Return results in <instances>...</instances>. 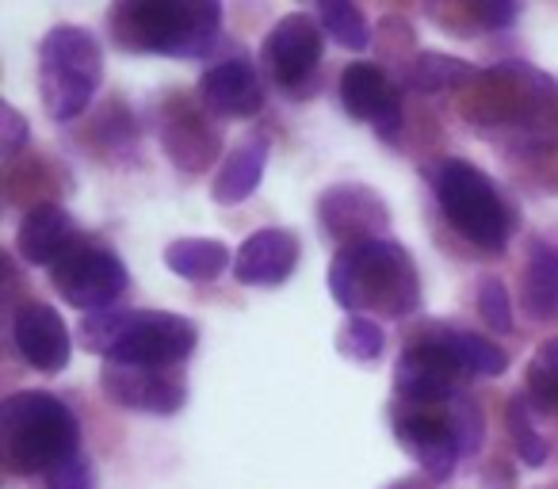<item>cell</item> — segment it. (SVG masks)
Listing matches in <instances>:
<instances>
[{
  "instance_id": "obj_1",
  "label": "cell",
  "mask_w": 558,
  "mask_h": 489,
  "mask_svg": "<svg viewBox=\"0 0 558 489\" xmlns=\"http://www.w3.org/2000/svg\"><path fill=\"white\" fill-rule=\"evenodd\" d=\"M329 295L349 314L405 318L421 306V280L410 253L390 237L337 249L329 265Z\"/></svg>"
},
{
  "instance_id": "obj_2",
  "label": "cell",
  "mask_w": 558,
  "mask_h": 489,
  "mask_svg": "<svg viewBox=\"0 0 558 489\" xmlns=\"http://www.w3.org/2000/svg\"><path fill=\"white\" fill-rule=\"evenodd\" d=\"M218 0H123L108 12L116 47L134 54L203 58L218 39Z\"/></svg>"
},
{
  "instance_id": "obj_3",
  "label": "cell",
  "mask_w": 558,
  "mask_h": 489,
  "mask_svg": "<svg viewBox=\"0 0 558 489\" xmlns=\"http://www.w3.org/2000/svg\"><path fill=\"white\" fill-rule=\"evenodd\" d=\"M0 448L12 474L47 478L81 451V420L50 390H20L0 405Z\"/></svg>"
},
{
  "instance_id": "obj_4",
  "label": "cell",
  "mask_w": 558,
  "mask_h": 489,
  "mask_svg": "<svg viewBox=\"0 0 558 489\" xmlns=\"http://www.w3.org/2000/svg\"><path fill=\"white\" fill-rule=\"evenodd\" d=\"M104 81V50L93 32L58 24L39 42V96L54 123H70L93 103Z\"/></svg>"
},
{
  "instance_id": "obj_5",
  "label": "cell",
  "mask_w": 558,
  "mask_h": 489,
  "mask_svg": "<svg viewBox=\"0 0 558 489\" xmlns=\"http://www.w3.org/2000/svg\"><path fill=\"white\" fill-rule=\"evenodd\" d=\"M433 192L444 218L463 233L471 245L486 253H501L512 237V207L497 184L471 161L448 157L433 169Z\"/></svg>"
},
{
  "instance_id": "obj_6",
  "label": "cell",
  "mask_w": 558,
  "mask_h": 489,
  "mask_svg": "<svg viewBox=\"0 0 558 489\" xmlns=\"http://www.w3.org/2000/svg\"><path fill=\"white\" fill-rule=\"evenodd\" d=\"M50 288L62 295V303L77 306L81 314L111 310L131 288L126 265L96 241L81 237L54 268H50Z\"/></svg>"
},
{
  "instance_id": "obj_7",
  "label": "cell",
  "mask_w": 558,
  "mask_h": 489,
  "mask_svg": "<svg viewBox=\"0 0 558 489\" xmlns=\"http://www.w3.org/2000/svg\"><path fill=\"white\" fill-rule=\"evenodd\" d=\"M199 329L195 321L180 318V314L165 310H126V326L119 344L111 349V364H138L157 367V371H172L195 352Z\"/></svg>"
},
{
  "instance_id": "obj_8",
  "label": "cell",
  "mask_w": 558,
  "mask_h": 489,
  "mask_svg": "<svg viewBox=\"0 0 558 489\" xmlns=\"http://www.w3.org/2000/svg\"><path fill=\"white\" fill-rule=\"evenodd\" d=\"M264 73L279 88H303L322 65V24L314 12H288L271 24V32L260 42Z\"/></svg>"
},
{
  "instance_id": "obj_9",
  "label": "cell",
  "mask_w": 558,
  "mask_h": 489,
  "mask_svg": "<svg viewBox=\"0 0 558 489\" xmlns=\"http://www.w3.org/2000/svg\"><path fill=\"white\" fill-rule=\"evenodd\" d=\"M395 436L433 481L451 478V470L459 466V455H466L456 417H451V405H444V409L402 405L395 417Z\"/></svg>"
},
{
  "instance_id": "obj_10",
  "label": "cell",
  "mask_w": 558,
  "mask_h": 489,
  "mask_svg": "<svg viewBox=\"0 0 558 489\" xmlns=\"http://www.w3.org/2000/svg\"><path fill=\"white\" fill-rule=\"evenodd\" d=\"M466 375L459 364L428 337V341L413 344L402 352L395 371V394L402 405H421V409H444V405L459 402V382Z\"/></svg>"
},
{
  "instance_id": "obj_11",
  "label": "cell",
  "mask_w": 558,
  "mask_h": 489,
  "mask_svg": "<svg viewBox=\"0 0 558 489\" xmlns=\"http://www.w3.org/2000/svg\"><path fill=\"white\" fill-rule=\"evenodd\" d=\"M318 218L322 230L344 249V245H356V241L383 237L390 225V207L367 184H333L329 192H322Z\"/></svg>"
},
{
  "instance_id": "obj_12",
  "label": "cell",
  "mask_w": 558,
  "mask_h": 489,
  "mask_svg": "<svg viewBox=\"0 0 558 489\" xmlns=\"http://www.w3.org/2000/svg\"><path fill=\"white\" fill-rule=\"evenodd\" d=\"M100 387L119 409L134 413H154V417H172L184 409L187 390L172 371H157V367L138 364H104Z\"/></svg>"
},
{
  "instance_id": "obj_13",
  "label": "cell",
  "mask_w": 558,
  "mask_h": 489,
  "mask_svg": "<svg viewBox=\"0 0 558 489\" xmlns=\"http://www.w3.org/2000/svg\"><path fill=\"white\" fill-rule=\"evenodd\" d=\"M12 344L24 356L27 367L43 375H54L70 364V329H65L62 314L54 306L39 303V298H27L24 306H16V318H12Z\"/></svg>"
},
{
  "instance_id": "obj_14",
  "label": "cell",
  "mask_w": 558,
  "mask_h": 489,
  "mask_svg": "<svg viewBox=\"0 0 558 489\" xmlns=\"http://www.w3.org/2000/svg\"><path fill=\"white\" fill-rule=\"evenodd\" d=\"M341 103L352 119L372 123L379 138H395L402 131V100H398L395 81L379 65L352 62L341 73Z\"/></svg>"
},
{
  "instance_id": "obj_15",
  "label": "cell",
  "mask_w": 558,
  "mask_h": 489,
  "mask_svg": "<svg viewBox=\"0 0 558 489\" xmlns=\"http://www.w3.org/2000/svg\"><path fill=\"white\" fill-rule=\"evenodd\" d=\"M295 268L299 237L291 230H279V225L248 233L245 245L238 249V260H233L238 283H245V288H279L291 280Z\"/></svg>"
},
{
  "instance_id": "obj_16",
  "label": "cell",
  "mask_w": 558,
  "mask_h": 489,
  "mask_svg": "<svg viewBox=\"0 0 558 489\" xmlns=\"http://www.w3.org/2000/svg\"><path fill=\"white\" fill-rule=\"evenodd\" d=\"M161 146L169 161L184 172H203L218 157V131L195 103L172 100L161 119Z\"/></svg>"
},
{
  "instance_id": "obj_17",
  "label": "cell",
  "mask_w": 558,
  "mask_h": 489,
  "mask_svg": "<svg viewBox=\"0 0 558 489\" xmlns=\"http://www.w3.org/2000/svg\"><path fill=\"white\" fill-rule=\"evenodd\" d=\"M81 241V230L73 215L58 203H35L24 210V222L16 230V249L27 265L35 268H54L65 253Z\"/></svg>"
},
{
  "instance_id": "obj_18",
  "label": "cell",
  "mask_w": 558,
  "mask_h": 489,
  "mask_svg": "<svg viewBox=\"0 0 558 489\" xmlns=\"http://www.w3.org/2000/svg\"><path fill=\"white\" fill-rule=\"evenodd\" d=\"M199 103L207 111H215V115L248 119L264 108V85L245 58H230V62H218L210 70H203Z\"/></svg>"
},
{
  "instance_id": "obj_19",
  "label": "cell",
  "mask_w": 558,
  "mask_h": 489,
  "mask_svg": "<svg viewBox=\"0 0 558 489\" xmlns=\"http://www.w3.org/2000/svg\"><path fill=\"white\" fill-rule=\"evenodd\" d=\"M264 164H268V142L264 138H245L241 146H233L230 154H226L222 169L215 172V184H210L215 203H222V207L245 203L248 195L260 187Z\"/></svg>"
},
{
  "instance_id": "obj_20",
  "label": "cell",
  "mask_w": 558,
  "mask_h": 489,
  "mask_svg": "<svg viewBox=\"0 0 558 489\" xmlns=\"http://www.w3.org/2000/svg\"><path fill=\"white\" fill-rule=\"evenodd\" d=\"M520 303L532 321H558V245L535 241L524 265Z\"/></svg>"
},
{
  "instance_id": "obj_21",
  "label": "cell",
  "mask_w": 558,
  "mask_h": 489,
  "mask_svg": "<svg viewBox=\"0 0 558 489\" xmlns=\"http://www.w3.org/2000/svg\"><path fill=\"white\" fill-rule=\"evenodd\" d=\"M165 265L187 283L218 280L230 265V249L218 237H180L165 249Z\"/></svg>"
},
{
  "instance_id": "obj_22",
  "label": "cell",
  "mask_w": 558,
  "mask_h": 489,
  "mask_svg": "<svg viewBox=\"0 0 558 489\" xmlns=\"http://www.w3.org/2000/svg\"><path fill=\"white\" fill-rule=\"evenodd\" d=\"M433 341L456 359L466 379H478V375L497 379V375L509 371V356H505L501 344L486 341V337H478V333H440V337H433Z\"/></svg>"
},
{
  "instance_id": "obj_23",
  "label": "cell",
  "mask_w": 558,
  "mask_h": 489,
  "mask_svg": "<svg viewBox=\"0 0 558 489\" xmlns=\"http://www.w3.org/2000/svg\"><path fill=\"white\" fill-rule=\"evenodd\" d=\"M474 77H478V70H474L471 62L428 50V54H417V58H413L410 73H405V85H410L413 93L433 96V93H448V88L466 85V81H474Z\"/></svg>"
},
{
  "instance_id": "obj_24",
  "label": "cell",
  "mask_w": 558,
  "mask_h": 489,
  "mask_svg": "<svg viewBox=\"0 0 558 489\" xmlns=\"http://www.w3.org/2000/svg\"><path fill=\"white\" fill-rule=\"evenodd\" d=\"M314 16H318L322 32H326L337 47L356 50V54L372 47V27H367L364 12H360L356 4H349V0H326V4L314 9Z\"/></svg>"
},
{
  "instance_id": "obj_25",
  "label": "cell",
  "mask_w": 558,
  "mask_h": 489,
  "mask_svg": "<svg viewBox=\"0 0 558 489\" xmlns=\"http://www.w3.org/2000/svg\"><path fill=\"white\" fill-rule=\"evenodd\" d=\"M524 398L543 413L558 409V337H550V341H543L535 349L524 375Z\"/></svg>"
},
{
  "instance_id": "obj_26",
  "label": "cell",
  "mask_w": 558,
  "mask_h": 489,
  "mask_svg": "<svg viewBox=\"0 0 558 489\" xmlns=\"http://www.w3.org/2000/svg\"><path fill=\"white\" fill-rule=\"evenodd\" d=\"M383 349H387V333H383L379 321L367 318V314H349L344 326L337 329V352L349 356V359H356V364H372V359H379Z\"/></svg>"
},
{
  "instance_id": "obj_27",
  "label": "cell",
  "mask_w": 558,
  "mask_h": 489,
  "mask_svg": "<svg viewBox=\"0 0 558 489\" xmlns=\"http://www.w3.org/2000/svg\"><path fill=\"white\" fill-rule=\"evenodd\" d=\"M505 428H509V440H512V448H517V455L524 459V466H535V470H539V466L550 459L547 440L532 428V420H527V402L520 394L512 398L509 409H505Z\"/></svg>"
},
{
  "instance_id": "obj_28",
  "label": "cell",
  "mask_w": 558,
  "mask_h": 489,
  "mask_svg": "<svg viewBox=\"0 0 558 489\" xmlns=\"http://www.w3.org/2000/svg\"><path fill=\"white\" fill-rule=\"evenodd\" d=\"M478 314L497 333H509L512 329V298L497 276H486V280L478 283Z\"/></svg>"
},
{
  "instance_id": "obj_29",
  "label": "cell",
  "mask_w": 558,
  "mask_h": 489,
  "mask_svg": "<svg viewBox=\"0 0 558 489\" xmlns=\"http://www.w3.org/2000/svg\"><path fill=\"white\" fill-rule=\"evenodd\" d=\"M47 489H96V470L85 455H73L47 474Z\"/></svg>"
},
{
  "instance_id": "obj_30",
  "label": "cell",
  "mask_w": 558,
  "mask_h": 489,
  "mask_svg": "<svg viewBox=\"0 0 558 489\" xmlns=\"http://www.w3.org/2000/svg\"><path fill=\"white\" fill-rule=\"evenodd\" d=\"M27 142V123L12 103L0 108V146H4V157H16Z\"/></svg>"
},
{
  "instance_id": "obj_31",
  "label": "cell",
  "mask_w": 558,
  "mask_h": 489,
  "mask_svg": "<svg viewBox=\"0 0 558 489\" xmlns=\"http://www.w3.org/2000/svg\"><path fill=\"white\" fill-rule=\"evenodd\" d=\"M466 12H471L482 27H509L512 20L520 16V9L517 4H509V0H474Z\"/></svg>"
},
{
  "instance_id": "obj_32",
  "label": "cell",
  "mask_w": 558,
  "mask_h": 489,
  "mask_svg": "<svg viewBox=\"0 0 558 489\" xmlns=\"http://www.w3.org/2000/svg\"><path fill=\"white\" fill-rule=\"evenodd\" d=\"M387 489H428V481L425 478H402V481H395V486H387Z\"/></svg>"
}]
</instances>
